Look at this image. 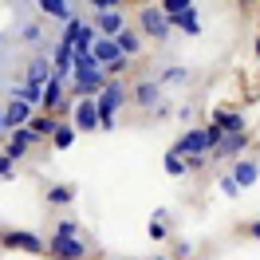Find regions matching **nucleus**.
<instances>
[{
	"instance_id": "nucleus-1",
	"label": "nucleus",
	"mask_w": 260,
	"mask_h": 260,
	"mask_svg": "<svg viewBox=\"0 0 260 260\" xmlns=\"http://www.w3.org/2000/svg\"><path fill=\"white\" fill-rule=\"evenodd\" d=\"M107 67L99 63L91 51H75V67H71V75H67V91L71 95H99L103 87H107Z\"/></svg>"
},
{
	"instance_id": "nucleus-2",
	"label": "nucleus",
	"mask_w": 260,
	"mask_h": 260,
	"mask_svg": "<svg viewBox=\"0 0 260 260\" xmlns=\"http://www.w3.org/2000/svg\"><path fill=\"white\" fill-rule=\"evenodd\" d=\"M12 36L20 40V48L24 51H48L51 44H55V32H51V20L40 16V12H24L20 8L16 12V28H12Z\"/></svg>"
},
{
	"instance_id": "nucleus-3",
	"label": "nucleus",
	"mask_w": 260,
	"mask_h": 260,
	"mask_svg": "<svg viewBox=\"0 0 260 260\" xmlns=\"http://www.w3.org/2000/svg\"><path fill=\"white\" fill-rule=\"evenodd\" d=\"M95 103H99V126H103V130H114V111H122V107L130 103V87L118 79V75H111L107 87L95 95Z\"/></svg>"
},
{
	"instance_id": "nucleus-4",
	"label": "nucleus",
	"mask_w": 260,
	"mask_h": 260,
	"mask_svg": "<svg viewBox=\"0 0 260 260\" xmlns=\"http://www.w3.org/2000/svg\"><path fill=\"white\" fill-rule=\"evenodd\" d=\"M138 32L146 36V40L170 44V36H174V20L162 12V4H142V8H138Z\"/></svg>"
},
{
	"instance_id": "nucleus-5",
	"label": "nucleus",
	"mask_w": 260,
	"mask_h": 260,
	"mask_svg": "<svg viewBox=\"0 0 260 260\" xmlns=\"http://www.w3.org/2000/svg\"><path fill=\"white\" fill-rule=\"evenodd\" d=\"M91 55L107 67V75H122V71L130 67V55L118 48V40H114V36H99L95 44H91Z\"/></svg>"
},
{
	"instance_id": "nucleus-6",
	"label": "nucleus",
	"mask_w": 260,
	"mask_h": 260,
	"mask_svg": "<svg viewBox=\"0 0 260 260\" xmlns=\"http://www.w3.org/2000/svg\"><path fill=\"white\" fill-rule=\"evenodd\" d=\"M20 79L44 87V83L51 79V55L48 51H24V59H20Z\"/></svg>"
},
{
	"instance_id": "nucleus-7",
	"label": "nucleus",
	"mask_w": 260,
	"mask_h": 260,
	"mask_svg": "<svg viewBox=\"0 0 260 260\" xmlns=\"http://www.w3.org/2000/svg\"><path fill=\"white\" fill-rule=\"evenodd\" d=\"M244 146H248V130H233V134H221V142L209 150L213 162H233V158H241Z\"/></svg>"
},
{
	"instance_id": "nucleus-8",
	"label": "nucleus",
	"mask_w": 260,
	"mask_h": 260,
	"mask_svg": "<svg viewBox=\"0 0 260 260\" xmlns=\"http://www.w3.org/2000/svg\"><path fill=\"white\" fill-rule=\"evenodd\" d=\"M162 83L158 79H142L138 83V87H134V91H130V103H134V107H138V111H158V107H162Z\"/></svg>"
},
{
	"instance_id": "nucleus-9",
	"label": "nucleus",
	"mask_w": 260,
	"mask_h": 260,
	"mask_svg": "<svg viewBox=\"0 0 260 260\" xmlns=\"http://www.w3.org/2000/svg\"><path fill=\"white\" fill-rule=\"evenodd\" d=\"M71 122H75V130H99L95 95H79V103H71Z\"/></svg>"
},
{
	"instance_id": "nucleus-10",
	"label": "nucleus",
	"mask_w": 260,
	"mask_h": 260,
	"mask_svg": "<svg viewBox=\"0 0 260 260\" xmlns=\"http://www.w3.org/2000/svg\"><path fill=\"white\" fill-rule=\"evenodd\" d=\"M48 252H51V256H59V260H83V256H87V244H83L79 237H59V233H51Z\"/></svg>"
},
{
	"instance_id": "nucleus-11",
	"label": "nucleus",
	"mask_w": 260,
	"mask_h": 260,
	"mask_svg": "<svg viewBox=\"0 0 260 260\" xmlns=\"http://www.w3.org/2000/svg\"><path fill=\"white\" fill-rule=\"evenodd\" d=\"M0 244H4V248H20V252H44V248H48V241H44L40 233H20V229L0 233Z\"/></svg>"
},
{
	"instance_id": "nucleus-12",
	"label": "nucleus",
	"mask_w": 260,
	"mask_h": 260,
	"mask_svg": "<svg viewBox=\"0 0 260 260\" xmlns=\"http://www.w3.org/2000/svg\"><path fill=\"white\" fill-rule=\"evenodd\" d=\"M44 111H51V114L67 111V79L63 75H51L44 83Z\"/></svg>"
},
{
	"instance_id": "nucleus-13",
	"label": "nucleus",
	"mask_w": 260,
	"mask_h": 260,
	"mask_svg": "<svg viewBox=\"0 0 260 260\" xmlns=\"http://www.w3.org/2000/svg\"><path fill=\"white\" fill-rule=\"evenodd\" d=\"M20 59H24V48L12 32H0V71H16L20 75Z\"/></svg>"
},
{
	"instance_id": "nucleus-14",
	"label": "nucleus",
	"mask_w": 260,
	"mask_h": 260,
	"mask_svg": "<svg viewBox=\"0 0 260 260\" xmlns=\"http://www.w3.org/2000/svg\"><path fill=\"white\" fill-rule=\"evenodd\" d=\"M32 8L40 12V16H48L51 24H63V20H71L75 12H79L71 0H32Z\"/></svg>"
},
{
	"instance_id": "nucleus-15",
	"label": "nucleus",
	"mask_w": 260,
	"mask_h": 260,
	"mask_svg": "<svg viewBox=\"0 0 260 260\" xmlns=\"http://www.w3.org/2000/svg\"><path fill=\"white\" fill-rule=\"evenodd\" d=\"M48 55H51V75H71V67H75V48L71 44H63V40H55L48 48Z\"/></svg>"
},
{
	"instance_id": "nucleus-16",
	"label": "nucleus",
	"mask_w": 260,
	"mask_h": 260,
	"mask_svg": "<svg viewBox=\"0 0 260 260\" xmlns=\"http://www.w3.org/2000/svg\"><path fill=\"white\" fill-rule=\"evenodd\" d=\"M32 114H36L32 103H24V99H16V95H8V99H4V122H8V130L24 126V122H28Z\"/></svg>"
},
{
	"instance_id": "nucleus-17",
	"label": "nucleus",
	"mask_w": 260,
	"mask_h": 260,
	"mask_svg": "<svg viewBox=\"0 0 260 260\" xmlns=\"http://www.w3.org/2000/svg\"><path fill=\"white\" fill-rule=\"evenodd\" d=\"M114 40H118V48L126 51L130 59H138V55H142V48H146V36L138 32V28H130V24H122V28L114 32Z\"/></svg>"
},
{
	"instance_id": "nucleus-18",
	"label": "nucleus",
	"mask_w": 260,
	"mask_h": 260,
	"mask_svg": "<svg viewBox=\"0 0 260 260\" xmlns=\"http://www.w3.org/2000/svg\"><path fill=\"white\" fill-rule=\"evenodd\" d=\"M91 24L99 28V36H114L126 24V16H122V8H103V12H91Z\"/></svg>"
},
{
	"instance_id": "nucleus-19",
	"label": "nucleus",
	"mask_w": 260,
	"mask_h": 260,
	"mask_svg": "<svg viewBox=\"0 0 260 260\" xmlns=\"http://www.w3.org/2000/svg\"><path fill=\"white\" fill-rule=\"evenodd\" d=\"M233 178H237V185H241V189L256 185V178H260V162H256V158H233Z\"/></svg>"
},
{
	"instance_id": "nucleus-20",
	"label": "nucleus",
	"mask_w": 260,
	"mask_h": 260,
	"mask_svg": "<svg viewBox=\"0 0 260 260\" xmlns=\"http://www.w3.org/2000/svg\"><path fill=\"white\" fill-rule=\"evenodd\" d=\"M174 20V32H185V36H201V16H197L193 8H185V12H178Z\"/></svg>"
},
{
	"instance_id": "nucleus-21",
	"label": "nucleus",
	"mask_w": 260,
	"mask_h": 260,
	"mask_svg": "<svg viewBox=\"0 0 260 260\" xmlns=\"http://www.w3.org/2000/svg\"><path fill=\"white\" fill-rule=\"evenodd\" d=\"M213 122L225 130V134H233V130H244V118H241L237 111H225V107H217V111H213Z\"/></svg>"
},
{
	"instance_id": "nucleus-22",
	"label": "nucleus",
	"mask_w": 260,
	"mask_h": 260,
	"mask_svg": "<svg viewBox=\"0 0 260 260\" xmlns=\"http://www.w3.org/2000/svg\"><path fill=\"white\" fill-rule=\"evenodd\" d=\"M75 134H79L75 122H55V130H51V146H55V150H67L71 142H75Z\"/></svg>"
},
{
	"instance_id": "nucleus-23",
	"label": "nucleus",
	"mask_w": 260,
	"mask_h": 260,
	"mask_svg": "<svg viewBox=\"0 0 260 260\" xmlns=\"http://www.w3.org/2000/svg\"><path fill=\"white\" fill-rule=\"evenodd\" d=\"M99 40V28L95 24H91V16L83 20V28H79V36H75V44H71V48L75 51H91V44H95Z\"/></svg>"
},
{
	"instance_id": "nucleus-24",
	"label": "nucleus",
	"mask_w": 260,
	"mask_h": 260,
	"mask_svg": "<svg viewBox=\"0 0 260 260\" xmlns=\"http://www.w3.org/2000/svg\"><path fill=\"white\" fill-rule=\"evenodd\" d=\"M28 126L36 130V138H51V130H55V114H32V118H28Z\"/></svg>"
},
{
	"instance_id": "nucleus-25",
	"label": "nucleus",
	"mask_w": 260,
	"mask_h": 260,
	"mask_svg": "<svg viewBox=\"0 0 260 260\" xmlns=\"http://www.w3.org/2000/svg\"><path fill=\"white\" fill-rule=\"evenodd\" d=\"M150 237H154V241L170 237V213H166V209H158L154 217H150Z\"/></svg>"
},
{
	"instance_id": "nucleus-26",
	"label": "nucleus",
	"mask_w": 260,
	"mask_h": 260,
	"mask_svg": "<svg viewBox=\"0 0 260 260\" xmlns=\"http://www.w3.org/2000/svg\"><path fill=\"white\" fill-rule=\"evenodd\" d=\"M75 201V185H51L48 189V205H71Z\"/></svg>"
},
{
	"instance_id": "nucleus-27",
	"label": "nucleus",
	"mask_w": 260,
	"mask_h": 260,
	"mask_svg": "<svg viewBox=\"0 0 260 260\" xmlns=\"http://www.w3.org/2000/svg\"><path fill=\"white\" fill-rule=\"evenodd\" d=\"M166 174H170V178H181V174H189V166H185V158H181L178 150H170V154H166Z\"/></svg>"
},
{
	"instance_id": "nucleus-28",
	"label": "nucleus",
	"mask_w": 260,
	"mask_h": 260,
	"mask_svg": "<svg viewBox=\"0 0 260 260\" xmlns=\"http://www.w3.org/2000/svg\"><path fill=\"white\" fill-rule=\"evenodd\" d=\"M185 79H189V71H185V67H166L162 75H158L162 87H166V83H185Z\"/></svg>"
},
{
	"instance_id": "nucleus-29",
	"label": "nucleus",
	"mask_w": 260,
	"mask_h": 260,
	"mask_svg": "<svg viewBox=\"0 0 260 260\" xmlns=\"http://www.w3.org/2000/svg\"><path fill=\"white\" fill-rule=\"evenodd\" d=\"M217 185H221V193H225V197H241V185H237V178H233V170H229V174H221V178H217Z\"/></svg>"
},
{
	"instance_id": "nucleus-30",
	"label": "nucleus",
	"mask_w": 260,
	"mask_h": 260,
	"mask_svg": "<svg viewBox=\"0 0 260 260\" xmlns=\"http://www.w3.org/2000/svg\"><path fill=\"white\" fill-rule=\"evenodd\" d=\"M87 12H103V8H122L126 0H79Z\"/></svg>"
},
{
	"instance_id": "nucleus-31",
	"label": "nucleus",
	"mask_w": 260,
	"mask_h": 260,
	"mask_svg": "<svg viewBox=\"0 0 260 260\" xmlns=\"http://www.w3.org/2000/svg\"><path fill=\"white\" fill-rule=\"evenodd\" d=\"M185 8H193V0H162L166 16H178V12H185Z\"/></svg>"
},
{
	"instance_id": "nucleus-32",
	"label": "nucleus",
	"mask_w": 260,
	"mask_h": 260,
	"mask_svg": "<svg viewBox=\"0 0 260 260\" xmlns=\"http://www.w3.org/2000/svg\"><path fill=\"white\" fill-rule=\"evenodd\" d=\"M55 233H59V237H79V221L63 217V221H55Z\"/></svg>"
},
{
	"instance_id": "nucleus-33",
	"label": "nucleus",
	"mask_w": 260,
	"mask_h": 260,
	"mask_svg": "<svg viewBox=\"0 0 260 260\" xmlns=\"http://www.w3.org/2000/svg\"><path fill=\"white\" fill-rule=\"evenodd\" d=\"M12 170H16V158L8 150H0V178H12Z\"/></svg>"
},
{
	"instance_id": "nucleus-34",
	"label": "nucleus",
	"mask_w": 260,
	"mask_h": 260,
	"mask_svg": "<svg viewBox=\"0 0 260 260\" xmlns=\"http://www.w3.org/2000/svg\"><path fill=\"white\" fill-rule=\"evenodd\" d=\"M8 134V122H4V103H0V138Z\"/></svg>"
},
{
	"instance_id": "nucleus-35",
	"label": "nucleus",
	"mask_w": 260,
	"mask_h": 260,
	"mask_svg": "<svg viewBox=\"0 0 260 260\" xmlns=\"http://www.w3.org/2000/svg\"><path fill=\"white\" fill-rule=\"evenodd\" d=\"M248 233H252V237H256V241H260V221H256V225H252V229H248Z\"/></svg>"
},
{
	"instance_id": "nucleus-36",
	"label": "nucleus",
	"mask_w": 260,
	"mask_h": 260,
	"mask_svg": "<svg viewBox=\"0 0 260 260\" xmlns=\"http://www.w3.org/2000/svg\"><path fill=\"white\" fill-rule=\"evenodd\" d=\"M252 51H256V59H260V36H256V44H252Z\"/></svg>"
},
{
	"instance_id": "nucleus-37",
	"label": "nucleus",
	"mask_w": 260,
	"mask_h": 260,
	"mask_svg": "<svg viewBox=\"0 0 260 260\" xmlns=\"http://www.w3.org/2000/svg\"><path fill=\"white\" fill-rule=\"evenodd\" d=\"M154 260H170V256H154Z\"/></svg>"
},
{
	"instance_id": "nucleus-38",
	"label": "nucleus",
	"mask_w": 260,
	"mask_h": 260,
	"mask_svg": "<svg viewBox=\"0 0 260 260\" xmlns=\"http://www.w3.org/2000/svg\"><path fill=\"white\" fill-rule=\"evenodd\" d=\"M241 4H248V0H241Z\"/></svg>"
},
{
	"instance_id": "nucleus-39",
	"label": "nucleus",
	"mask_w": 260,
	"mask_h": 260,
	"mask_svg": "<svg viewBox=\"0 0 260 260\" xmlns=\"http://www.w3.org/2000/svg\"><path fill=\"white\" fill-rule=\"evenodd\" d=\"M0 83H4V75H0Z\"/></svg>"
}]
</instances>
